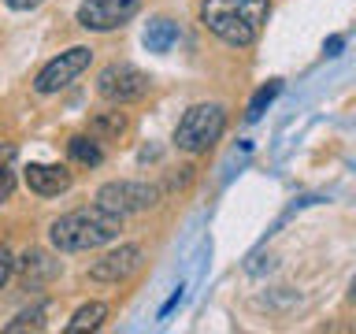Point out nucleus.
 <instances>
[{
  "instance_id": "obj_11",
  "label": "nucleus",
  "mask_w": 356,
  "mask_h": 334,
  "mask_svg": "<svg viewBox=\"0 0 356 334\" xmlns=\"http://www.w3.org/2000/svg\"><path fill=\"white\" fill-rule=\"evenodd\" d=\"M145 49L149 52H171V45L178 41V26L171 19H152L149 26H145Z\"/></svg>"
},
{
  "instance_id": "obj_13",
  "label": "nucleus",
  "mask_w": 356,
  "mask_h": 334,
  "mask_svg": "<svg viewBox=\"0 0 356 334\" xmlns=\"http://www.w3.org/2000/svg\"><path fill=\"white\" fill-rule=\"evenodd\" d=\"M89 130H93L100 141H115L127 134V116H122V111H100V116L89 122Z\"/></svg>"
},
{
  "instance_id": "obj_19",
  "label": "nucleus",
  "mask_w": 356,
  "mask_h": 334,
  "mask_svg": "<svg viewBox=\"0 0 356 334\" xmlns=\"http://www.w3.org/2000/svg\"><path fill=\"white\" fill-rule=\"evenodd\" d=\"M178 301H182V286H178V289H175V294H171V297H167V305L160 308V319H167V316H171V312L178 308Z\"/></svg>"
},
{
  "instance_id": "obj_16",
  "label": "nucleus",
  "mask_w": 356,
  "mask_h": 334,
  "mask_svg": "<svg viewBox=\"0 0 356 334\" xmlns=\"http://www.w3.org/2000/svg\"><path fill=\"white\" fill-rule=\"evenodd\" d=\"M44 316H49V305H33L30 312H22L19 319L8 323V334H19V331H41L44 327Z\"/></svg>"
},
{
  "instance_id": "obj_20",
  "label": "nucleus",
  "mask_w": 356,
  "mask_h": 334,
  "mask_svg": "<svg viewBox=\"0 0 356 334\" xmlns=\"http://www.w3.org/2000/svg\"><path fill=\"white\" fill-rule=\"evenodd\" d=\"M8 8H15V11H30V8H38L41 0H4Z\"/></svg>"
},
{
  "instance_id": "obj_21",
  "label": "nucleus",
  "mask_w": 356,
  "mask_h": 334,
  "mask_svg": "<svg viewBox=\"0 0 356 334\" xmlns=\"http://www.w3.org/2000/svg\"><path fill=\"white\" fill-rule=\"evenodd\" d=\"M341 45H345V38H330V41H327V56H338Z\"/></svg>"
},
{
  "instance_id": "obj_3",
  "label": "nucleus",
  "mask_w": 356,
  "mask_h": 334,
  "mask_svg": "<svg viewBox=\"0 0 356 334\" xmlns=\"http://www.w3.org/2000/svg\"><path fill=\"white\" fill-rule=\"evenodd\" d=\"M227 130V108L222 104H193L175 130V145L189 156L208 152Z\"/></svg>"
},
{
  "instance_id": "obj_9",
  "label": "nucleus",
  "mask_w": 356,
  "mask_h": 334,
  "mask_svg": "<svg viewBox=\"0 0 356 334\" xmlns=\"http://www.w3.org/2000/svg\"><path fill=\"white\" fill-rule=\"evenodd\" d=\"M26 186L38 197H60L63 189H71V171L63 164H30L26 167Z\"/></svg>"
},
{
  "instance_id": "obj_12",
  "label": "nucleus",
  "mask_w": 356,
  "mask_h": 334,
  "mask_svg": "<svg viewBox=\"0 0 356 334\" xmlns=\"http://www.w3.org/2000/svg\"><path fill=\"white\" fill-rule=\"evenodd\" d=\"M108 316V305L104 301H93V305H82L74 312V319L67 323V334H82V331H97Z\"/></svg>"
},
{
  "instance_id": "obj_1",
  "label": "nucleus",
  "mask_w": 356,
  "mask_h": 334,
  "mask_svg": "<svg viewBox=\"0 0 356 334\" xmlns=\"http://www.w3.org/2000/svg\"><path fill=\"white\" fill-rule=\"evenodd\" d=\"M119 230H122L119 212L93 205V208H74L67 216H60L49 227V241L60 253H86V249H100V245L115 241Z\"/></svg>"
},
{
  "instance_id": "obj_17",
  "label": "nucleus",
  "mask_w": 356,
  "mask_h": 334,
  "mask_svg": "<svg viewBox=\"0 0 356 334\" xmlns=\"http://www.w3.org/2000/svg\"><path fill=\"white\" fill-rule=\"evenodd\" d=\"M11 160H15V149L4 145L0 149V205L11 197V189H15V171H11Z\"/></svg>"
},
{
  "instance_id": "obj_22",
  "label": "nucleus",
  "mask_w": 356,
  "mask_h": 334,
  "mask_svg": "<svg viewBox=\"0 0 356 334\" xmlns=\"http://www.w3.org/2000/svg\"><path fill=\"white\" fill-rule=\"evenodd\" d=\"M349 301H353V305H356V278H353V283H349Z\"/></svg>"
},
{
  "instance_id": "obj_6",
  "label": "nucleus",
  "mask_w": 356,
  "mask_h": 334,
  "mask_svg": "<svg viewBox=\"0 0 356 334\" xmlns=\"http://www.w3.org/2000/svg\"><path fill=\"white\" fill-rule=\"evenodd\" d=\"M141 11V0H82L78 8V26L86 30H119L122 22H130Z\"/></svg>"
},
{
  "instance_id": "obj_8",
  "label": "nucleus",
  "mask_w": 356,
  "mask_h": 334,
  "mask_svg": "<svg viewBox=\"0 0 356 334\" xmlns=\"http://www.w3.org/2000/svg\"><path fill=\"white\" fill-rule=\"evenodd\" d=\"M138 267H141L138 245H119V249H111L108 256H100V260L89 267V278H97V283H122V278H130Z\"/></svg>"
},
{
  "instance_id": "obj_5",
  "label": "nucleus",
  "mask_w": 356,
  "mask_h": 334,
  "mask_svg": "<svg viewBox=\"0 0 356 334\" xmlns=\"http://www.w3.org/2000/svg\"><path fill=\"white\" fill-rule=\"evenodd\" d=\"M89 63H93V49H86V45H74V49L60 52L56 60H49V63L41 67V74L33 78V89H38V93H60V89L71 86Z\"/></svg>"
},
{
  "instance_id": "obj_7",
  "label": "nucleus",
  "mask_w": 356,
  "mask_h": 334,
  "mask_svg": "<svg viewBox=\"0 0 356 334\" xmlns=\"http://www.w3.org/2000/svg\"><path fill=\"white\" fill-rule=\"evenodd\" d=\"M160 189L149 186V182H108L97 189V205H104L119 216H130V212H145L156 205Z\"/></svg>"
},
{
  "instance_id": "obj_15",
  "label": "nucleus",
  "mask_w": 356,
  "mask_h": 334,
  "mask_svg": "<svg viewBox=\"0 0 356 334\" xmlns=\"http://www.w3.org/2000/svg\"><path fill=\"white\" fill-rule=\"evenodd\" d=\"M278 93H282V82H278V78H271V82H267V86H260V89H256V97L249 100V119H252V122L260 119L264 111L271 108V100H275Z\"/></svg>"
},
{
  "instance_id": "obj_14",
  "label": "nucleus",
  "mask_w": 356,
  "mask_h": 334,
  "mask_svg": "<svg viewBox=\"0 0 356 334\" xmlns=\"http://www.w3.org/2000/svg\"><path fill=\"white\" fill-rule=\"evenodd\" d=\"M49 275H56V264L44 253H26L22 256V283L26 286H38L41 278H49Z\"/></svg>"
},
{
  "instance_id": "obj_4",
  "label": "nucleus",
  "mask_w": 356,
  "mask_h": 334,
  "mask_svg": "<svg viewBox=\"0 0 356 334\" xmlns=\"http://www.w3.org/2000/svg\"><path fill=\"white\" fill-rule=\"evenodd\" d=\"M97 93L111 104H134L149 93V74L138 71L134 63H108L97 74Z\"/></svg>"
},
{
  "instance_id": "obj_10",
  "label": "nucleus",
  "mask_w": 356,
  "mask_h": 334,
  "mask_svg": "<svg viewBox=\"0 0 356 334\" xmlns=\"http://www.w3.org/2000/svg\"><path fill=\"white\" fill-rule=\"evenodd\" d=\"M67 152H71V160L78 167H100L104 164V149H100L97 134H74V138L67 141Z\"/></svg>"
},
{
  "instance_id": "obj_2",
  "label": "nucleus",
  "mask_w": 356,
  "mask_h": 334,
  "mask_svg": "<svg viewBox=\"0 0 356 334\" xmlns=\"http://www.w3.org/2000/svg\"><path fill=\"white\" fill-rule=\"evenodd\" d=\"M200 22L219 41L245 49V45L260 38L267 22V0H204L200 4Z\"/></svg>"
},
{
  "instance_id": "obj_18",
  "label": "nucleus",
  "mask_w": 356,
  "mask_h": 334,
  "mask_svg": "<svg viewBox=\"0 0 356 334\" xmlns=\"http://www.w3.org/2000/svg\"><path fill=\"white\" fill-rule=\"evenodd\" d=\"M11 271H15V256H11L8 245H0V289H4V283L11 278Z\"/></svg>"
}]
</instances>
